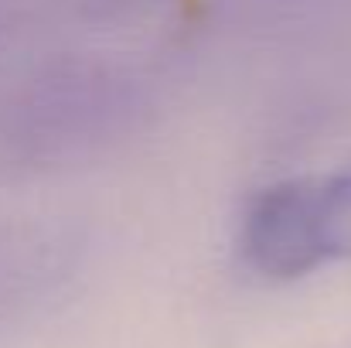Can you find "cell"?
Segmentation results:
<instances>
[{
  "instance_id": "obj_1",
  "label": "cell",
  "mask_w": 351,
  "mask_h": 348,
  "mask_svg": "<svg viewBox=\"0 0 351 348\" xmlns=\"http://www.w3.org/2000/svg\"><path fill=\"white\" fill-rule=\"evenodd\" d=\"M239 246L245 263L269 280H297L331 263L324 178H293L259 192L242 216Z\"/></svg>"
}]
</instances>
